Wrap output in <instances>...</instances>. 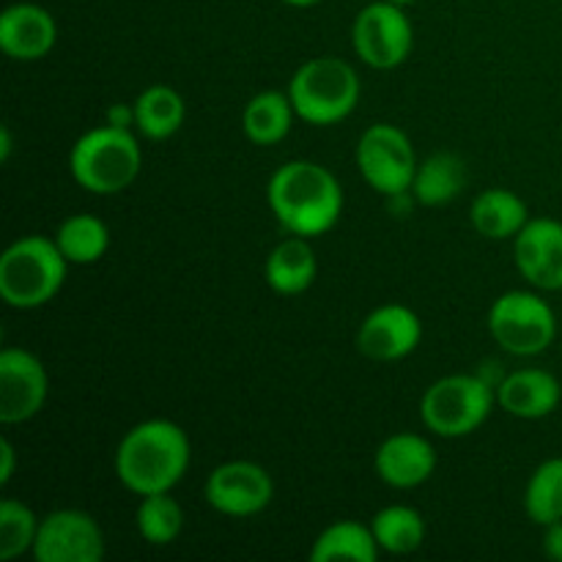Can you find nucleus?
I'll list each match as a JSON object with an SVG mask.
<instances>
[{
	"instance_id": "29",
	"label": "nucleus",
	"mask_w": 562,
	"mask_h": 562,
	"mask_svg": "<svg viewBox=\"0 0 562 562\" xmlns=\"http://www.w3.org/2000/svg\"><path fill=\"white\" fill-rule=\"evenodd\" d=\"M543 554L549 560L562 562V519L543 527Z\"/></svg>"
},
{
	"instance_id": "6",
	"label": "nucleus",
	"mask_w": 562,
	"mask_h": 562,
	"mask_svg": "<svg viewBox=\"0 0 562 562\" xmlns=\"http://www.w3.org/2000/svg\"><path fill=\"white\" fill-rule=\"evenodd\" d=\"M497 406V390L481 373H453L437 379L423 393V426L442 439H461L475 434Z\"/></svg>"
},
{
	"instance_id": "24",
	"label": "nucleus",
	"mask_w": 562,
	"mask_h": 562,
	"mask_svg": "<svg viewBox=\"0 0 562 562\" xmlns=\"http://www.w3.org/2000/svg\"><path fill=\"white\" fill-rule=\"evenodd\" d=\"M55 245L75 267L102 261L110 250V228L93 214H71L55 231Z\"/></svg>"
},
{
	"instance_id": "16",
	"label": "nucleus",
	"mask_w": 562,
	"mask_h": 562,
	"mask_svg": "<svg viewBox=\"0 0 562 562\" xmlns=\"http://www.w3.org/2000/svg\"><path fill=\"white\" fill-rule=\"evenodd\" d=\"M58 42L55 16L44 5L14 3L0 14V49L11 60L33 64L53 53Z\"/></svg>"
},
{
	"instance_id": "10",
	"label": "nucleus",
	"mask_w": 562,
	"mask_h": 562,
	"mask_svg": "<svg viewBox=\"0 0 562 562\" xmlns=\"http://www.w3.org/2000/svg\"><path fill=\"white\" fill-rule=\"evenodd\" d=\"M206 503L231 519H250L269 508L274 499V481L256 461H225L206 477Z\"/></svg>"
},
{
	"instance_id": "25",
	"label": "nucleus",
	"mask_w": 562,
	"mask_h": 562,
	"mask_svg": "<svg viewBox=\"0 0 562 562\" xmlns=\"http://www.w3.org/2000/svg\"><path fill=\"white\" fill-rule=\"evenodd\" d=\"M379 549L387 554H412L426 541V521L409 505H387L371 521Z\"/></svg>"
},
{
	"instance_id": "23",
	"label": "nucleus",
	"mask_w": 562,
	"mask_h": 562,
	"mask_svg": "<svg viewBox=\"0 0 562 562\" xmlns=\"http://www.w3.org/2000/svg\"><path fill=\"white\" fill-rule=\"evenodd\" d=\"M379 543L373 538L371 525L362 521H335L327 530L318 532L313 541L311 560L313 562H335V560H351V562H376Z\"/></svg>"
},
{
	"instance_id": "8",
	"label": "nucleus",
	"mask_w": 562,
	"mask_h": 562,
	"mask_svg": "<svg viewBox=\"0 0 562 562\" xmlns=\"http://www.w3.org/2000/svg\"><path fill=\"white\" fill-rule=\"evenodd\" d=\"M357 168L371 190L393 198L412 192L417 173V154L409 135L393 124H373L357 140Z\"/></svg>"
},
{
	"instance_id": "12",
	"label": "nucleus",
	"mask_w": 562,
	"mask_h": 562,
	"mask_svg": "<svg viewBox=\"0 0 562 562\" xmlns=\"http://www.w3.org/2000/svg\"><path fill=\"white\" fill-rule=\"evenodd\" d=\"M49 376L44 362L25 349L0 351V423H27L44 409Z\"/></svg>"
},
{
	"instance_id": "32",
	"label": "nucleus",
	"mask_w": 562,
	"mask_h": 562,
	"mask_svg": "<svg viewBox=\"0 0 562 562\" xmlns=\"http://www.w3.org/2000/svg\"><path fill=\"white\" fill-rule=\"evenodd\" d=\"M11 148H14V140H11V126L5 124L3 130H0V159H3V162L11 159Z\"/></svg>"
},
{
	"instance_id": "9",
	"label": "nucleus",
	"mask_w": 562,
	"mask_h": 562,
	"mask_svg": "<svg viewBox=\"0 0 562 562\" xmlns=\"http://www.w3.org/2000/svg\"><path fill=\"white\" fill-rule=\"evenodd\" d=\"M351 44L362 64L387 71L404 64L415 44V31L404 5L376 0L360 9L351 25Z\"/></svg>"
},
{
	"instance_id": "19",
	"label": "nucleus",
	"mask_w": 562,
	"mask_h": 562,
	"mask_svg": "<svg viewBox=\"0 0 562 562\" xmlns=\"http://www.w3.org/2000/svg\"><path fill=\"white\" fill-rule=\"evenodd\" d=\"M470 220L472 228L486 239H516V234L530 220V209H527L525 198L516 195L514 190L492 187V190H483L481 195H475L470 206Z\"/></svg>"
},
{
	"instance_id": "34",
	"label": "nucleus",
	"mask_w": 562,
	"mask_h": 562,
	"mask_svg": "<svg viewBox=\"0 0 562 562\" xmlns=\"http://www.w3.org/2000/svg\"><path fill=\"white\" fill-rule=\"evenodd\" d=\"M390 3H395V5H404V9H406V5L417 3V0H390Z\"/></svg>"
},
{
	"instance_id": "4",
	"label": "nucleus",
	"mask_w": 562,
	"mask_h": 562,
	"mask_svg": "<svg viewBox=\"0 0 562 562\" xmlns=\"http://www.w3.org/2000/svg\"><path fill=\"white\" fill-rule=\"evenodd\" d=\"M143 168V154L132 130L97 126L77 137L69 154L71 179L91 195H119L135 184Z\"/></svg>"
},
{
	"instance_id": "7",
	"label": "nucleus",
	"mask_w": 562,
	"mask_h": 562,
	"mask_svg": "<svg viewBox=\"0 0 562 562\" xmlns=\"http://www.w3.org/2000/svg\"><path fill=\"white\" fill-rule=\"evenodd\" d=\"M488 333L508 355L536 357L558 338V316L552 305L532 291H505L488 307Z\"/></svg>"
},
{
	"instance_id": "14",
	"label": "nucleus",
	"mask_w": 562,
	"mask_h": 562,
	"mask_svg": "<svg viewBox=\"0 0 562 562\" xmlns=\"http://www.w3.org/2000/svg\"><path fill=\"white\" fill-rule=\"evenodd\" d=\"M514 261L521 278L541 291L562 289V223L530 217L514 239Z\"/></svg>"
},
{
	"instance_id": "22",
	"label": "nucleus",
	"mask_w": 562,
	"mask_h": 562,
	"mask_svg": "<svg viewBox=\"0 0 562 562\" xmlns=\"http://www.w3.org/2000/svg\"><path fill=\"white\" fill-rule=\"evenodd\" d=\"M132 104H135V130L148 140H168L184 124V99L176 88L162 82L148 86Z\"/></svg>"
},
{
	"instance_id": "1",
	"label": "nucleus",
	"mask_w": 562,
	"mask_h": 562,
	"mask_svg": "<svg viewBox=\"0 0 562 562\" xmlns=\"http://www.w3.org/2000/svg\"><path fill=\"white\" fill-rule=\"evenodd\" d=\"M190 437L173 420H146L115 448V475L135 497L173 492L190 470Z\"/></svg>"
},
{
	"instance_id": "3",
	"label": "nucleus",
	"mask_w": 562,
	"mask_h": 562,
	"mask_svg": "<svg viewBox=\"0 0 562 562\" xmlns=\"http://www.w3.org/2000/svg\"><path fill=\"white\" fill-rule=\"evenodd\" d=\"M66 267L69 261L55 239L22 236L0 256V296L14 311H36L64 289Z\"/></svg>"
},
{
	"instance_id": "2",
	"label": "nucleus",
	"mask_w": 562,
	"mask_h": 562,
	"mask_svg": "<svg viewBox=\"0 0 562 562\" xmlns=\"http://www.w3.org/2000/svg\"><path fill=\"white\" fill-rule=\"evenodd\" d=\"M267 201L289 234L316 239L338 225L344 212L340 181L324 165L291 159L280 165L267 187Z\"/></svg>"
},
{
	"instance_id": "30",
	"label": "nucleus",
	"mask_w": 562,
	"mask_h": 562,
	"mask_svg": "<svg viewBox=\"0 0 562 562\" xmlns=\"http://www.w3.org/2000/svg\"><path fill=\"white\" fill-rule=\"evenodd\" d=\"M104 124L119 126V130H132V126H135V104H126V102L110 104L108 121H104Z\"/></svg>"
},
{
	"instance_id": "20",
	"label": "nucleus",
	"mask_w": 562,
	"mask_h": 562,
	"mask_svg": "<svg viewBox=\"0 0 562 562\" xmlns=\"http://www.w3.org/2000/svg\"><path fill=\"white\" fill-rule=\"evenodd\" d=\"M467 187V165L464 159L450 151H437L417 165L415 181H412V195L415 203L428 209L448 206L450 201L461 195Z\"/></svg>"
},
{
	"instance_id": "28",
	"label": "nucleus",
	"mask_w": 562,
	"mask_h": 562,
	"mask_svg": "<svg viewBox=\"0 0 562 562\" xmlns=\"http://www.w3.org/2000/svg\"><path fill=\"white\" fill-rule=\"evenodd\" d=\"M38 525L42 519L25 503L5 497L0 503V560L11 562L33 552Z\"/></svg>"
},
{
	"instance_id": "26",
	"label": "nucleus",
	"mask_w": 562,
	"mask_h": 562,
	"mask_svg": "<svg viewBox=\"0 0 562 562\" xmlns=\"http://www.w3.org/2000/svg\"><path fill=\"white\" fill-rule=\"evenodd\" d=\"M135 525L148 547H170V543L181 536L184 510H181V505L170 497V492L148 494V497H140Z\"/></svg>"
},
{
	"instance_id": "13",
	"label": "nucleus",
	"mask_w": 562,
	"mask_h": 562,
	"mask_svg": "<svg viewBox=\"0 0 562 562\" xmlns=\"http://www.w3.org/2000/svg\"><path fill=\"white\" fill-rule=\"evenodd\" d=\"M423 340V322L406 305H379L357 329V349L373 362H398Z\"/></svg>"
},
{
	"instance_id": "17",
	"label": "nucleus",
	"mask_w": 562,
	"mask_h": 562,
	"mask_svg": "<svg viewBox=\"0 0 562 562\" xmlns=\"http://www.w3.org/2000/svg\"><path fill=\"white\" fill-rule=\"evenodd\" d=\"M497 406L519 420L549 417L562 401V384L543 368H519L497 382Z\"/></svg>"
},
{
	"instance_id": "33",
	"label": "nucleus",
	"mask_w": 562,
	"mask_h": 562,
	"mask_svg": "<svg viewBox=\"0 0 562 562\" xmlns=\"http://www.w3.org/2000/svg\"><path fill=\"white\" fill-rule=\"evenodd\" d=\"M285 5H294V9H311V5L322 3V0H283Z\"/></svg>"
},
{
	"instance_id": "11",
	"label": "nucleus",
	"mask_w": 562,
	"mask_h": 562,
	"mask_svg": "<svg viewBox=\"0 0 562 562\" xmlns=\"http://www.w3.org/2000/svg\"><path fill=\"white\" fill-rule=\"evenodd\" d=\"M31 554L36 562H99L104 558V532L86 510H53L38 525Z\"/></svg>"
},
{
	"instance_id": "31",
	"label": "nucleus",
	"mask_w": 562,
	"mask_h": 562,
	"mask_svg": "<svg viewBox=\"0 0 562 562\" xmlns=\"http://www.w3.org/2000/svg\"><path fill=\"white\" fill-rule=\"evenodd\" d=\"M0 459H3V467H0V483H3V486H9L11 477H14V461H16L14 445H11L9 439H3V442H0Z\"/></svg>"
},
{
	"instance_id": "5",
	"label": "nucleus",
	"mask_w": 562,
	"mask_h": 562,
	"mask_svg": "<svg viewBox=\"0 0 562 562\" xmlns=\"http://www.w3.org/2000/svg\"><path fill=\"white\" fill-rule=\"evenodd\" d=\"M360 77L349 60L318 55L305 60L289 82V99L296 119L311 126L340 124L360 102Z\"/></svg>"
},
{
	"instance_id": "21",
	"label": "nucleus",
	"mask_w": 562,
	"mask_h": 562,
	"mask_svg": "<svg viewBox=\"0 0 562 562\" xmlns=\"http://www.w3.org/2000/svg\"><path fill=\"white\" fill-rule=\"evenodd\" d=\"M294 115L289 91H261L245 104L241 130H245L247 140L256 146H278L280 140L289 137Z\"/></svg>"
},
{
	"instance_id": "27",
	"label": "nucleus",
	"mask_w": 562,
	"mask_h": 562,
	"mask_svg": "<svg viewBox=\"0 0 562 562\" xmlns=\"http://www.w3.org/2000/svg\"><path fill=\"white\" fill-rule=\"evenodd\" d=\"M525 510L538 527L562 519V456L547 459L532 472L525 488Z\"/></svg>"
},
{
	"instance_id": "18",
	"label": "nucleus",
	"mask_w": 562,
	"mask_h": 562,
	"mask_svg": "<svg viewBox=\"0 0 562 562\" xmlns=\"http://www.w3.org/2000/svg\"><path fill=\"white\" fill-rule=\"evenodd\" d=\"M316 252H313L311 239H305V236L291 234L289 239L272 247L267 263H263V280L280 296L305 294L313 285V280H316Z\"/></svg>"
},
{
	"instance_id": "15",
	"label": "nucleus",
	"mask_w": 562,
	"mask_h": 562,
	"mask_svg": "<svg viewBox=\"0 0 562 562\" xmlns=\"http://www.w3.org/2000/svg\"><path fill=\"white\" fill-rule=\"evenodd\" d=\"M373 467L390 488L406 492V488H417L431 481L437 470V450L420 434L398 431L379 445Z\"/></svg>"
}]
</instances>
